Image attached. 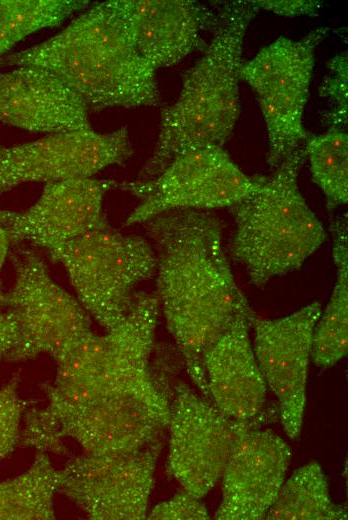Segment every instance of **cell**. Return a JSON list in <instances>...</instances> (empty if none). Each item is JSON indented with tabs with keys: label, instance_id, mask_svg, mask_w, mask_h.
Here are the masks:
<instances>
[{
	"label": "cell",
	"instance_id": "1",
	"mask_svg": "<svg viewBox=\"0 0 348 520\" xmlns=\"http://www.w3.org/2000/svg\"><path fill=\"white\" fill-rule=\"evenodd\" d=\"M153 243L159 307L194 385L209 399L203 359L243 314L254 312L238 287L218 218L175 210L143 223Z\"/></svg>",
	"mask_w": 348,
	"mask_h": 520
},
{
	"label": "cell",
	"instance_id": "2",
	"mask_svg": "<svg viewBox=\"0 0 348 520\" xmlns=\"http://www.w3.org/2000/svg\"><path fill=\"white\" fill-rule=\"evenodd\" d=\"M4 60L50 71L88 109L160 104L156 71L138 54L109 1L95 3L52 38Z\"/></svg>",
	"mask_w": 348,
	"mask_h": 520
},
{
	"label": "cell",
	"instance_id": "3",
	"mask_svg": "<svg viewBox=\"0 0 348 520\" xmlns=\"http://www.w3.org/2000/svg\"><path fill=\"white\" fill-rule=\"evenodd\" d=\"M219 3L212 39L185 73L176 101L162 109L156 144L139 180L157 176L190 150L223 147L233 132L240 115L244 39L258 10L250 0Z\"/></svg>",
	"mask_w": 348,
	"mask_h": 520
},
{
	"label": "cell",
	"instance_id": "4",
	"mask_svg": "<svg viewBox=\"0 0 348 520\" xmlns=\"http://www.w3.org/2000/svg\"><path fill=\"white\" fill-rule=\"evenodd\" d=\"M305 160L303 144L257 191L230 207L236 224L230 256L255 287L299 269L326 239L299 189Z\"/></svg>",
	"mask_w": 348,
	"mask_h": 520
},
{
	"label": "cell",
	"instance_id": "5",
	"mask_svg": "<svg viewBox=\"0 0 348 520\" xmlns=\"http://www.w3.org/2000/svg\"><path fill=\"white\" fill-rule=\"evenodd\" d=\"M170 406L157 380L91 398L55 413L43 408L26 412L20 444L37 452L65 454L64 439L87 454L141 450L168 429Z\"/></svg>",
	"mask_w": 348,
	"mask_h": 520
},
{
	"label": "cell",
	"instance_id": "6",
	"mask_svg": "<svg viewBox=\"0 0 348 520\" xmlns=\"http://www.w3.org/2000/svg\"><path fill=\"white\" fill-rule=\"evenodd\" d=\"M157 295L134 294L125 318L103 335L93 332L72 346L56 363L54 382L45 386L55 413L107 393L153 378L150 357L159 316Z\"/></svg>",
	"mask_w": 348,
	"mask_h": 520
},
{
	"label": "cell",
	"instance_id": "7",
	"mask_svg": "<svg viewBox=\"0 0 348 520\" xmlns=\"http://www.w3.org/2000/svg\"><path fill=\"white\" fill-rule=\"evenodd\" d=\"M65 268L78 300L106 331L126 316L134 287L156 273L150 243L108 223L48 251Z\"/></svg>",
	"mask_w": 348,
	"mask_h": 520
},
{
	"label": "cell",
	"instance_id": "8",
	"mask_svg": "<svg viewBox=\"0 0 348 520\" xmlns=\"http://www.w3.org/2000/svg\"><path fill=\"white\" fill-rule=\"evenodd\" d=\"M329 31V27H317L298 40L279 36L242 64L240 80L254 91L265 122L266 161L271 171L309 135L303 117L315 52Z\"/></svg>",
	"mask_w": 348,
	"mask_h": 520
},
{
	"label": "cell",
	"instance_id": "9",
	"mask_svg": "<svg viewBox=\"0 0 348 520\" xmlns=\"http://www.w3.org/2000/svg\"><path fill=\"white\" fill-rule=\"evenodd\" d=\"M11 288L0 295L1 308L14 323L16 337L8 361H23L40 354L61 358L92 332L88 312L50 276L42 258L31 249L14 257Z\"/></svg>",
	"mask_w": 348,
	"mask_h": 520
},
{
	"label": "cell",
	"instance_id": "10",
	"mask_svg": "<svg viewBox=\"0 0 348 520\" xmlns=\"http://www.w3.org/2000/svg\"><path fill=\"white\" fill-rule=\"evenodd\" d=\"M264 176H249L220 146L190 150L175 158L157 176L118 183L139 199L126 226L143 224L175 210L232 207L257 191Z\"/></svg>",
	"mask_w": 348,
	"mask_h": 520
},
{
	"label": "cell",
	"instance_id": "11",
	"mask_svg": "<svg viewBox=\"0 0 348 520\" xmlns=\"http://www.w3.org/2000/svg\"><path fill=\"white\" fill-rule=\"evenodd\" d=\"M161 448L158 440L132 452L84 453L59 470L58 492L93 520L145 519Z\"/></svg>",
	"mask_w": 348,
	"mask_h": 520
},
{
	"label": "cell",
	"instance_id": "12",
	"mask_svg": "<svg viewBox=\"0 0 348 520\" xmlns=\"http://www.w3.org/2000/svg\"><path fill=\"white\" fill-rule=\"evenodd\" d=\"M257 419L233 420L188 386L177 385L168 425L170 474L183 490L202 499L221 478L237 438L257 426Z\"/></svg>",
	"mask_w": 348,
	"mask_h": 520
},
{
	"label": "cell",
	"instance_id": "13",
	"mask_svg": "<svg viewBox=\"0 0 348 520\" xmlns=\"http://www.w3.org/2000/svg\"><path fill=\"white\" fill-rule=\"evenodd\" d=\"M134 153L127 126L48 134L14 146L0 143V194L27 182L93 177L123 165Z\"/></svg>",
	"mask_w": 348,
	"mask_h": 520
},
{
	"label": "cell",
	"instance_id": "14",
	"mask_svg": "<svg viewBox=\"0 0 348 520\" xmlns=\"http://www.w3.org/2000/svg\"><path fill=\"white\" fill-rule=\"evenodd\" d=\"M321 311L315 301L281 318L255 316L251 324L257 364L278 400L280 421L291 439H297L302 428L313 333Z\"/></svg>",
	"mask_w": 348,
	"mask_h": 520
},
{
	"label": "cell",
	"instance_id": "15",
	"mask_svg": "<svg viewBox=\"0 0 348 520\" xmlns=\"http://www.w3.org/2000/svg\"><path fill=\"white\" fill-rule=\"evenodd\" d=\"M117 186L115 180L93 177L49 182L28 209L0 210V223L11 244L26 242L49 251L107 224L104 197Z\"/></svg>",
	"mask_w": 348,
	"mask_h": 520
},
{
	"label": "cell",
	"instance_id": "16",
	"mask_svg": "<svg viewBox=\"0 0 348 520\" xmlns=\"http://www.w3.org/2000/svg\"><path fill=\"white\" fill-rule=\"evenodd\" d=\"M138 54L156 71L203 51L217 11L196 0H109Z\"/></svg>",
	"mask_w": 348,
	"mask_h": 520
},
{
	"label": "cell",
	"instance_id": "17",
	"mask_svg": "<svg viewBox=\"0 0 348 520\" xmlns=\"http://www.w3.org/2000/svg\"><path fill=\"white\" fill-rule=\"evenodd\" d=\"M291 448L278 434L253 426L237 438L223 469L218 520H260L285 481Z\"/></svg>",
	"mask_w": 348,
	"mask_h": 520
},
{
	"label": "cell",
	"instance_id": "18",
	"mask_svg": "<svg viewBox=\"0 0 348 520\" xmlns=\"http://www.w3.org/2000/svg\"><path fill=\"white\" fill-rule=\"evenodd\" d=\"M0 122L47 135L91 129L82 99L56 75L36 66L0 72Z\"/></svg>",
	"mask_w": 348,
	"mask_h": 520
},
{
	"label": "cell",
	"instance_id": "19",
	"mask_svg": "<svg viewBox=\"0 0 348 520\" xmlns=\"http://www.w3.org/2000/svg\"><path fill=\"white\" fill-rule=\"evenodd\" d=\"M255 312L237 317L203 359L209 399L229 418L253 421L266 399L267 385L257 364L249 331Z\"/></svg>",
	"mask_w": 348,
	"mask_h": 520
},
{
	"label": "cell",
	"instance_id": "20",
	"mask_svg": "<svg viewBox=\"0 0 348 520\" xmlns=\"http://www.w3.org/2000/svg\"><path fill=\"white\" fill-rule=\"evenodd\" d=\"M332 256L336 281L324 311L316 323L312 361L320 368L335 365L348 349V226L347 215L331 222Z\"/></svg>",
	"mask_w": 348,
	"mask_h": 520
},
{
	"label": "cell",
	"instance_id": "21",
	"mask_svg": "<svg viewBox=\"0 0 348 520\" xmlns=\"http://www.w3.org/2000/svg\"><path fill=\"white\" fill-rule=\"evenodd\" d=\"M347 509L333 502L326 474L312 461L284 481L265 519L268 520H346Z\"/></svg>",
	"mask_w": 348,
	"mask_h": 520
},
{
	"label": "cell",
	"instance_id": "22",
	"mask_svg": "<svg viewBox=\"0 0 348 520\" xmlns=\"http://www.w3.org/2000/svg\"><path fill=\"white\" fill-rule=\"evenodd\" d=\"M60 472L48 454L37 452L24 473L0 482V520H51Z\"/></svg>",
	"mask_w": 348,
	"mask_h": 520
},
{
	"label": "cell",
	"instance_id": "23",
	"mask_svg": "<svg viewBox=\"0 0 348 520\" xmlns=\"http://www.w3.org/2000/svg\"><path fill=\"white\" fill-rule=\"evenodd\" d=\"M85 0H0V60L30 34L57 27L89 6Z\"/></svg>",
	"mask_w": 348,
	"mask_h": 520
},
{
	"label": "cell",
	"instance_id": "24",
	"mask_svg": "<svg viewBox=\"0 0 348 520\" xmlns=\"http://www.w3.org/2000/svg\"><path fill=\"white\" fill-rule=\"evenodd\" d=\"M313 181L322 191L329 210L348 201V134L327 129L320 135H308L305 143Z\"/></svg>",
	"mask_w": 348,
	"mask_h": 520
},
{
	"label": "cell",
	"instance_id": "25",
	"mask_svg": "<svg viewBox=\"0 0 348 520\" xmlns=\"http://www.w3.org/2000/svg\"><path fill=\"white\" fill-rule=\"evenodd\" d=\"M348 57L347 52L334 56L328 64L319 95L327 99L329 110L323 122L328 129L347 131L348 124Z\"/></svg>",
	"mask_w": 348,
	"mask_h": 520
},
{
	"label": "cell",
	"instance_id": "26",
	"mask_svg": "<svg viewBox=\"0 0 348 520\" xmlns=\"http://www.w3.org/2000/svg\"><path fill=\"white\" fill-rule=\"evenodd\" d=\"M19 376L0 388V461L19 444L24 402L18 395Z\"/></svg>",
	"mask_w": 348,
	"mask_h": 520
},
{
	"label": "cell",
	"instance_id": "27",
	"mask_svg": "<svg viewBox=\"0 0 348 520\" xmlns=\"http://www.w3.org/2000/svg\"><path fill=\"white\" fill-rule=\"evenodd\" d=\"M201 499L182 489L167 501L157 504L148 519L153 520H207L209 512Z\"/></svg>",
	"mask_w": 348,
	"mask_h": 520
},
{
	"label": "cell",
	"instance_id": "28",
	"mask_svg": "<svg viewBox=\"0 0 348 520\" xmlns=\"http://www.w3.org/2000/svg\"><path fill=\"white\" fill-rule=\"evenodd\" d=\"M259 11L265 10L271 13L294 18L298 16H317L322 7V2L314 0H250Z\"/></svg>",
	"mask_w": 348,
	"mask_h": 520
},
{
	"label": "cell",
	"instance_id": "29",
	"mask_svg": "<svg viewBox=\"0 0 348 520\" xmlns=\"http://www.w3.org/2000/svg\"><path fill=\"white\" fill-rule=\"evenodd\" d=\"M4 314V319L0 322V361L5 358L16 337L13 321L5 312Z\"/></svg>",
	"mask_w": 348,
	"mask_h": 520
},
{
	"label": "cell",
	"instance_id": "30",
	"mask_svg": "<svg viewBox=\"0 0 348 520\" xmlns=\"http://www.w3.org/2000/svg\"><path fill=\"white\" fill-rule=\"evenodd\" d=\"M10 244H11L10 239H9L5 229L3 228V226L0 223V271L6 260Z\"/></svg>",
	"mask_w": 348,
	"mask_h": 520
},
{
	"label": "cell",
	"instance_id": "31",
	"mask_svg": "<svg viewBox=\"0 0 348 520\" xmlns=\"http://www.w3.org/2000/svg\"><path fill=\"white\" fill-rule=\"evenodd\" d=\"M4 316H5V314H4V312L2 311V309H1V305H0V322L4 319Z\"/></svg>",
	"mask_w": 348,
	"mask_h": 520
}]
</instances>
